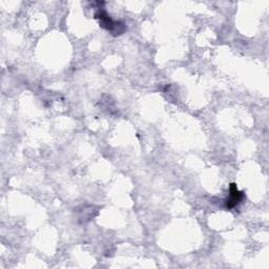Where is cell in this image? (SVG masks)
Returning <instances> with one entry per match:
<instances>
[{
  "mask_svg": "<svg viewBox=\"0 0 269 269\" xmlns=\"http://www.w3.org/2000/svg\"><path fill=\"white\" fill-rule=\"evenodd\" d=\"M96 18L100 20V25L111 32L113 35H121L125 31V24L119 21H114L107 13L103 10H99L96 14Z\"/></svg>",
  "mask_w": 269,
  "mask_h": 269,
  "instance_id": "6da1fadb",
  "label": "cell"
},
{
  "mask_svg": "<svg viewBox=\"0 0 269 269\" xmlns=\"http://www.w3.org/2000/svg\"><path fill=\"white\" fill-rule=\"evenodd\" d=\"M229 198L226 200V206L228 208H232L237 206L240 202L244 198V194L242 192H239L237 189V185L230 184V190H229Z\"/></svg>",
  "mask_w": 269,
  "mask_h": 269,
  "instance_id": "7a4b0ae2",
  "label": "cell"
}]
</instances>
